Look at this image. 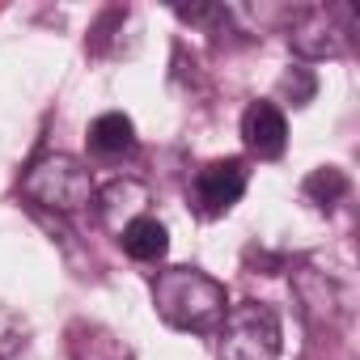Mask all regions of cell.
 Instances as JSON below:
<instances>
[{"label":"cell","mask_w":360,"mask_h":360,"mask_svg":"<svg viewBox=\"0 0 360 360\" xmlns=\"http://www.w3.org/2000/svg\"><path fill=\"white\" fill-rule=\"evenodd\" d=\"M242 140L255 157L263 161H276L284 157V144H288V123H284V110L276 102H250L246 115H242Z\"/></svg>","instance_id":"obj_5"},{"label":"cell","mask_w":360,"mask_h":360,"mask_svg":"<svg viewBox=\"0 0 360 360\" xmlns=\"http://www.w3.org/2000/svg\"><path fill=\"white\" fill-rule=\"evenodd\" d=\"M280 94H284L292 106H305V102L318 94V77H314V68H288L284 81H280Z\"/></svg>","instance_id":"obj_13"},{"label":"cell","mask_w":360,"mask_h":360,"mask_svg":"<svg viewBox=\"0 0 360 360\" xmlns=\"http://www.w3.org/2000/svg\"><path fill=\"white\" fill-rule=\"evenodd\" d=\"M136 148V127L127 115L110 110V115H98L89 123V153L94 157H123Z\"/></svg>","instance_id":"obj_10"},{"label":"cell","mask_w":360,"mask_h":360,"mask_svg":"<svg viewBox=\"0 0 360 360\" xmlns=\"http://www.w3.org/2000/svg\"><path fill=\"white\" fill-rule=\"evenodd\" d=\"M119 242H123V250H127L136 263H157V259H165V250H169V233H165V225L153 221V217L131 221V225L119 233Z\"/></svg>","instance_id":"obj_11"},{"label":"cell","mask_w":360,"mask_h":360,"mask_svg":"<svg viewBox=\"0 0 360 360\" xmlns=\"http://www.w3.org/2000/svg\"><path fill=\"white\" fill-rule=\"evenodd\" d=\"M288 43H292L297 56H305V60H322V56H339L343 43H347V34L330 22L326 9H314V13H305L301 26H292Z\"/></svg>","instance_id":"obj_7"},{"label":"cell","mask_w":360,"mask_h":360,"mask_svg":"<svg viewBox=\"0 0 360 360\" xmlns=\"http://www.w3.org/2000/svg\"><path fill=\"white\" fill-rule=\"evenodd\" d=\"M246 183H250V169L242 157H221V161H208L204 169H195L191 178V204L204 221H217L225 217L242 195H246Z\"/></svg>","instance_id":"obj_4"},{"label":"cell","mask_w":360,"mask_h":360,"mask_svg":"<svg viewBox=\"0 0 360 360\" xmlns=\"http://www.w3.org/2000/svg\"><path fill=\"white\" fill-rule=\"evenodd\" d=\"M318 208H335L347 191H352V183H347V174L343 169H335V165H322V169H314L309 178H305V187H301Z\"/></svg>","instance_id":"obj_12"},{"label":"cell","mask_w":360,"mask_h":360,"mask_svg":"<svg viewBox=\"0 0 360 360\" xmlns=\"http://www.w3.org/2000/svg\"><path fill=\"white\" fill-rule=\"evenodd\" d=\"M153 305H157L165 326L204 335V330L221 326L229 297H225V284L204 276L200 267H165L153 280Z\"/></svg>","instance_id":"obj_1"},{"label":"cell","mask_w":360,"mask_h":360,"mask_svg":"<svg viewBox=\"0 0 360 360\" xmlns=\"http://www.w3.org/2000/svg\"><path fill=\"white\" fill-rule=\"evenodd\" d=\"M68 360H136V356L115 330H106L98 322H72L68 326Z\"/></svg>","instance_id":"obj_8"},{"label":"cell","mask_w":360,"mask_h":360,"mask_svg":"<svg viewBox=\"0 0 360 360\" xmlns=\"http://www.w3.org/2000/svg\"><path fill=\"white\" fill-rule=\"evenodd\" d=\"M22 343H26V322H22L9 305H0V360L18 356Z\"/></svg>","instance_id":"obj_14"},{"label":"cell","mask_w":360,"mask_h":360,"mask_svg":"<svg viewBox=\"0 0 360 360\" xmlns=\"http://www.w3.org/2000/svg\"><path fill=\"white\" fill-rule=\"evenodd\" d=\"M292 284H297V301H301L305 318H314L318 326H326V322L339 318V288H335V280H326L314 267H297Z\"/></svg>","instance_id":"obj_9"},{"label":"cell","mask_w":360,"mask_h":360,"mask_svg":"<svg viewBox=\"0 0 360 360\" xmlns=\"http://www.w3.org/2000/svg\"><path fill=\"white\" fill-rule=\"evenodd\" d=\"M144 204H148V191L131 178H115V183L98 195V221L110 229V233H123L131 221L144 217Z\"/></svg>","instance_id":"obj_6"},{"label":"cell","mask_w":360,"mask_h":360,"mask_svg":"<svg viewBox=\"0 0 360 360\" xmlns=\"http://www.w3.org/2000/svg\"><path fill=\"white\" fill-rule=\"evenodd\" d=\"M217 356L221 360H276L280 356V318L271 305L242 301L229 305L217 326Z\"/></svg>","instance_id":"obj_3"},{"label":"cell","mask_w":360,"mask_h":360,"mask_svg":"<svg viewBox=\"0 0 360 360\" xmlns=\"http://www.w3.org/2000/svg\"><path fill=\"white\" fill-rule=\"evenodd\" d=\"M22 195L34 200L39 208H51L60 217H72V212H81V208L94 204V178H89V169L77 157L51 153V157H39L26 169Z\"/></svg>","instance_id":"obj_2"}]
</instances>
